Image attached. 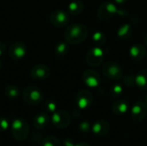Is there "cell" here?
Returning a JSON list of instances; mask_svg holds the SVG:
<instances>
[{"label": "cell", "mask_w": 147, "mask_h": 146, "mask_svg": "<svg viewBox=\"0 0 147 146\" xmlns=\"http://www.w3.org/2000/svg\"><path fill=\"white\" fill-rule=\"evenodd\" d=\"M89 34L88 28L82 23H74L65 30V40L69 44H78L85 40Z\"/></svg>", "instance_id": "6da1fadb"}, {"label": "cell", "mask_w": 147, "mask_h": 146, "mask_svg": "<svg viewBox=\"0 0 147 146\" xmlns=\"http://www.w3.org/2000/svg\"><path fill=\"white\" fill-rule=\"evenodd\" d=\"M10 127H11L12 136L16 140L19 142H23L28 138L30 128L28 123L23 119H20V118L15 119L12 121Z\"/></svg>", "instance_id": "7a4b0ae2"}, {"label": "cell", "mask_w": 147, "mask_h": 146, "mask_svg": "<svg viewBox=\"0 0 147 146\" xmlns=\"http://www.w3.org/2000/svg\"><path fill=\"white\" fill-rule=\"evenodd\" d=\"M22 97L25 103L30 106H36L43 101L44 95L41 89L38 87L28 86L22 90Z\"/></svg>", "instance_id": "3957f363"}, {"label": "cell", "mask_w": 147, "mask_h": 146, "mask_svg": "<svg viewBox=\"0 0 147 146\" xmlns=\"http://www.w3.org/2000/svg\"><path fill=\"white\" fill-rule=\"evenodd\" d=\"M51 121L55 127L59 129H65L70 126L71 122V116L65 110H56L54 113H53Z\"/></svg>", "instance_id": "277c9868"}, {"label": "cell", "mask_w": 147, "mask_h": 146, "mask_svg": "<svg viewBox=\"0 0 147 146\" xmlns=\"http://www.w3.org/2000/svg\"><path fill=\"white\" fill-rule=\"evenodd\" d=\"M102 73L111 80H119L122 77V70L116 62L109 61L102 66Z\"/></svg>", "instance_id": "5b68a950"}, {"label": "cell", "mask_w": 147, "mask_h": 146, "mask_svg": "<svg viewBox=\"0 0 147 146\" xmlns=\"http://www.w3.org/2000/svg\"><path fill=\"white\" fill-rule=\"evenodd\" d=\"M115 13H119L115 4L110 1H106L101 4L98 9L97 15L98 18L102 21H108L109 20Z\"/></svg>", "instance_id": "8992f818"}, {"label": "cell", "mask_w": 147, "mask_h": 146, "mask_svg": "<svg viewBox=\"0 0 147 146\" xmlns=\"http://www.w3.org/2000/svg\"><path fill=\"white\" fill-rule=\"evenodd\" d=\"M49 19L53 26L57 28H62L68 24L70 21V15L64 10L57 9L51 13Z\"/></svg>", "instance_id": "52a82bcc"}, {"label": "cell", "mask_w": 147, "mask_h": 146, "mask_svg": "<svg viewBox=\"0 0 147 146\" xmlns=\"http://www.w3.org/2000/svg\"><path fill=\"white\" fill-rule=\"evenodd\" d=\"M9 56L14 60H19L27 54V46L22 41H16L12 43L8 50Z\"/></svg>", "instance_id": "ba28073f"}, {"label": "cell", "mask_w": 147, "mask_h": 146, "mask_svg": "<svg viewBox=\"0 0 147 146\" xmlns=\"http://www.w3.org/2000/svg\"><path fill=\"white\" fill-rule=\"evenodd\" d=\"M104 59L103 51L99 47L91 48L86 55V62L89 65L92 67L99 66Z\"/></svg>", "instance_id": "9c48e42d"}, {"label": "cell", "mask_w": 147, "mask_h": 146, "mask_svg": "<svg viewBox=\"0 0 147 146\" xmlns=\"http://www.w3.org/2000/svg\"><path fill=\"white\" fill-rule=\"evenodd\" d=\"M93 96L89 90H80L76 96V103L80 109H86L93 103Z\"/></svg>", "instance_id": "30bf717a"}, {"label": "cell", "mask_w": 147, "mask_h": 146, "mask_svg": "<svg viewBox=\"0 0 147 146\" xmlns=\"http://www.w3.org/2000/svg\"><path fill=\"white\" fill-rule=\"evenodd\" d=\"M50 73H51L50 68L43 64H39L34 65L31 69V72H30L31 77L37 81H42L48 78Z\"/></svg>", "instance_id": "8fae6325"}, {"label": "cell", "mask_w": 147, "mask_h": 146, "mask_svg": "<svg viewBox=\"0 0 147 146\" xmlns=\"http://www.w3.org/2000/svg\"><path fill=\"white\" fill-rule=\"evenodd\" d=\"M110 130L109 123L105 120H98L95 121L91 126V131L96 137H105L108 135Z\"/></svg>", "instance_id": "7c38bea8"}, {"label": "cell", "mask_w": 147, "mask_h": 146, "mask_svg": "<svg viewBox=\"0 0 147 146\" xmlns=\"http://www.w3.org/2000/svg\"><path fill=\"white\" fill-rule=\"evenodd\" d=\"M83 82L90 88L97 87L101 83V77L100 75L94 70H87L83 73L82 76Z\"/></svg>", "instance_id": "4fadbf2b"}, {"label": "cell", "mask_w": 147, "mask_h": 146, "mask_svg": "<svg viewBox=\"0 0 147 146\" xmlns=\"http://www.w3.org/2000/svg\"><path fill=\"white\" fill-rule=\"evenodd\" d=\"M131 114L134 120L137 122L143 121L147 114V105L142 102H137L132 107Z\"/></svg>", "instance_id": "5bb4252c"}, {"label": "cell", "mask_w": 147, "mask_h": 146, "mask_svg": "<svg viewBox=\"0 0 147 146\" xmlns=\"http://www.w3.org/2000/svg\"><path fill=\"white\" fill-rule=\"evenodd\" d=\"M49 123V116L47 113H39L33 119V125L36 129H44Z\"/></svg>", "instance_id": "9a60e30c"}, {"label": "cell", "mask_w": 147, "mask_h": 146, "mask_svg": "<svg viewBox=\"0 0 147 146\" xmlns=\"http://www.w3.org/2000/svg\"><path fill=\"white\" fill-rule=\"evenodd\" d=\"M146 53V49L142 44H135L130 48V56L135 60L142 59Z\"/></svg>", "instance_id": "2e32d148"}, {"label": "cell", "mask_w": 147, "mask_h": 146, "mask_svg": "<svg viewBox=\"0 0 147 146\" xmlns=\"http://www.w3.org/2000/svg\"><path fill=\"white\" fill-rule=\"evenodd\" d=\"M135 83L143 91H147V68L141 70L135 77Z\"/></svg>", "instance_id": "e0dca14e"}, {"label": "cell", "mask_w": 147, "mask_h": 146, "mask_svg": "<svg viewBox=\"0 0 147 146\" xmlns=\"http://www.w3.org/2000/svg\"><path fill=\"white\" fill-rule=\"evenodd\" d=\"M112 110L116 115H123L128 111V103L125 100H118L113 104Z\"/></svg>", "instance_id": "ac0fdd59"}, {"label": "cell", "mask_w": 147, "mask_h": 146, "mask_svg": "<svg viewBox=\"0 0 147 146\" xmlns=\"http://www.w3.org/2000/svg\"><path fill=\"white\" fill-rule=\"evenodd\" d=\"M84 9V3L81 1H73L68 4V13L72 15H79Z\"/></svg>", "instance_id": "d6986e66"}, {"label": "cell", "mask_w": 147, "mask_h": 146, "mask_svg": "<svg viewBox=\"0 0 147 146\" xmlns=\"http://www.w3.org/2000/svg\"><path fill=\"white\" fill-rule=\"evenodd\" d=\"M134 30L132 28V27L129 24H124L122 26H121L118 29L117 34L118 37L121 40H127L131 37L132 34H133Z\"/></svg>", "instance_id": "ffe728a7"}, {"label": "cell", "mask_w": 147, "mask_h": 146, "mask_svg": "<svg viewBox=\"0 0 147 146\" xmlns=\"http://www.w3.org/2000/svg\"><path fill=\"white\" fill-rule=\"evenodd\" d=\"M69 52V43L66 41H61L55 46L54 52L58 57H64Z\"/></svg>", "instance_id": "44dd1931"}, {"label": "cell", "mask_w": 147, "mask_h": 146, "mask_svg": "<svg viewBox=\"0 0 147 146\" xmlns=\"http://www.w3.org/2000/svg\"><path fill=\"white\" fill-rule=\"evenodd\" d=\"M4 94L9 99H16L20 96V89L16 85L9 84L5 88Z\"/></svg>", "instance_id": "7402d4cb"}, {"label": "cell", "mask_w": 147, "mask_h": 146, "mask_svg": "<svg viewBox=\"0 0 147 146\" xmlns=\"http://www.w3.org/2000/svg\"><path fill=\"white\" fill-rule=\"evenodd\" d=\"M41 146H61V142L55 136H47L44 138Z\"/></svg>", "instance_id": "603a6c76"}, {"label": "cell", "mask_w": 147, "mask_h": 146, "mask_svg": "<svg viewBox=\"0 0 147 146\" xmlns=\"http://www.w3.org/2000/svg\"><path fill=\"white\" fill-rule=\"evenodd\" d=\"M106 35L105 34H103L101 31H96L92 35V40L94 41V43L97 46H101L103 45L104 42L106 41Z\"/></svg>", "instance_id": "cb8c5ba5"}, {"label": "cell", "mask_w": 147, "mask_h": 146, "mask_svg": "<svg viewBox=\"0 0 147 146\" xmlns=\"http://www.w3.org/2000/svg\"><path fill=\"white\" fill-rule=\"evenodd\" d=\"M122 92H123V89H122L121 85L119 83H115L111 86L109 94L112 97L118 98L122 95Z\"/></svg>", "instance_id": "d4e9b609"}, {"label": "cell", "mask_w": 147, "mask_h": 146, "mask_svg": "<svg viewBox=\"0 0 147 146\" xmlns=\"http://www.w3.org/2000/svg\"><path fill=\"white\" fill-rule=\"evenodd\" d=\"M78 130L82 133H88L90 130H91V125L89 121L84 120L82 121L79 125H78Z\"/></svg>", "instance_id": "484cf974"}, {"label": "cell", "mask_w": 147, "mask_h": 146, "mask_svg": "<svg viewBox=\"0 0 147 146\" xmlns=\"http://www.w3.org/2000/svg\"><path fill=\"white\" fill-rule=\"evenodd\" d=\"M9 126V123L8 119L4 117H0V133L6 131Z\"/></svg>", "instance_id": "4316f807"}, {"label": "cell", "mask_w": 147, "mask_h": 146, "mask_svg": "<svg viewBox=\"0 0 147 146\" xmlns=\"http://www.w3.org/2000/svg\"><path fill=\"white\" fill-rule=\"evenodd\" d=\"M45 108L48 112H51V113H54L57 110L56 103L53 102V101H47L45 103Z\"/></svg>", "instance_id": "83f0119b"}, {"label": "cell", "mask_w": 147, "mask_h": 146, "mask_svg": "<svg viewBox=\"0 0 147 146\" xmlns=\"http://www.w3.org/2000/svg\"><path fill=\"white\" fill-rule=\"evenodd\" d=\"M63 144L65 146H75V143L71 139H65L63 141Z\"/></svg>", "instance_id": "f1b7e54d"}, {"label": "cell", "mask_w": 147, "mask_h": 146, "mask_svg": "<svg viewBox=\"0 0 147 146\" xmlns=\"http://www.w3.org/2000/svg\"><path fill=\"white\" fill-rule=\"evenodd\" d=\"M6 48H7L6 47V44L3 41L0 40V57H2L4 54V52L6 51Z\"/></svg>", "instance_id": "f546056e"}, {"label": "cell", "mask_w": 147, "mask_h": 146, "mask_svg": "<svg viewBox=\"0 0 147 146\" xmlns=\"http://www.w3.org/2000/svg\"><path fill=\"white\" fill-rule=\"evenodd\" d=\"M128 0H115V2L118 4H124L126 3H127Z\"/></svg>", "instance_id": "4dcf8cb0"}, {"label": "cell", "mask_w": 147, "mask_h": 146, "mask_svg": "<svg viewBox=\"0 0 147 146\" xmlns=\"http://www.w3.org/2000/svg\"><path fill=\"white\" fill-rule=\"evenodd\" d=\"M75 146H91L90 145H89L88 143H85V142H80L78 144H76Z\"/></svg>", "instance_id": "1f68e13d"}, {"label": "cell", "mask_w": 147, "mask_h": 146, "mask_svg": "<svg viewBox=\"0 0 147 146\" xmlns=\"http://www.w3.org/2000/svg\"><path fill=\"white\" fill-rule=\"evenodd\" d=\"M144 41H145V43L147 45V34H145V36H144Z\"/></svg>", "instance_id": "d6a6232c"}, {"label": "cell", "mask_w": 147, "mask_h": 146, "mask_svg": "<svg viewBox=\"0 0 147 146\" xmlns=\"http://www.w3.org/2000/svg\"><path fill=\"white\" fill-rule=\"evenodd\" d=\"M146 104L147 105V96H146Z\"/></svg>", "instance_id": "836d02e7"}]
</instances>
